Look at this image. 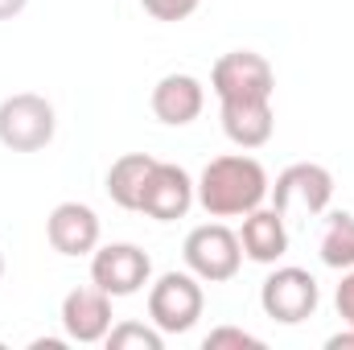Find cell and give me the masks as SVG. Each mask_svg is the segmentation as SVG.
I'll list each match as a JSON object with an SVG mask.
<instances>
[{"label":"cell","instance_id":"30bf717a","mask_svg":"<svg viewBox=\"0 0 354 350\" xmlns=\"http://www.w3.org/2000/svg\"><path fill=\"white\" fill-rule=\"evenodd\" d=\"M62 330L71 342H103L107 330H111V297L99 288V284H83V288H71L62 297Z\"/></svg>","mask_w":354,"mask_h":350},{"label":"cell","instance_id":"7402d4cb","mask_svg":"<svg viewBox=\"0 0 354 350\" xmlns=\"http://www.w3.org/2000/svg\"><path fill=\"white\" fill-rule=\"evenodd\" d=\"M25 4H29V0H0V21L21 17V12H25Z\"/></svg>","mask_w":354,"mask_h":350},{"label":"cell","instance_id":"5bb4252c","mask_svg":"<svg viewBox=\"0 0 354 350\" xmlns=\"http://www.w3.org/2000/svg\"><path fill=\"white\" fill-rule=\"evenodd\" d=\"M218 107H223V132L235 149L252 153L272 140V128H276L272 99H243V103H218Z\"/></svg>","mask_w":354,"mask_h":350},{"label":"cell","instance_id":"8fae6325","mask_svg":"<svg viewBox=\"0 0 354 350\" xmlns=\"http://www.w3.org/2000/svg\"><path fill=\"white\" fill-rule=\"evenodd\" d=\"M46 239L58 256H91L99 248V214L87 202H58L46 219Z\"/></svg>","mask_w":354,"mask_h":350},{"label":"cell","instance_id":"3957f363","mask_svg":"<svg viewBox=\"0 0 354 350\" xmlns=\"http://www.w3.org/2000/svg\"><path fill=\"white\" fill-rule=\"evenodd\" d=\"M202 309H206V293L189 268L185 272H161L149 284V322L161 334H189L198 326Z\"/></svg>","mask_w":354,"mask_h":350},{"label":"cell","instance_id":"603a6c76","mask_svg":"<svg viewBox=\"0 0 354 350\" xmlns=\"http://www.w3.org/2000/svg\"><path fill=\"white\" fill-rule=\"evenodd\" d=\"M0 280H4V252H0Z\"/></svg>","mask_w":354,"mask_h":350},{"label":"cell","instance_id":"ffe728a7","mask_svg":"<svg viewBox=\"0 0 354 350\" xmlns=\"http://www.w3.org/2000/svg\"><path fill=\"white\" fill-rule=\"evenodd\" d=\"M334 305H338V317L346 326H354V268H346V276H342V284L334 293Z\"/></svg>","mask_w":354,"mask_h":350},{"label":"cell","instance_id":"9c48e42d","mask_svg":"<svg viewBox=\"0 0 354 350\" xmlns=\"http://www.w3.org/2000/svg\"><path fill=\"white\" fill-rule=\"evenodd\" d=\"M198 202V190H194V177L185 174L174 161H157L149 177H145V190H140V214L157 219V223H177L189 214V206Z\"/></svg>","mask_w":354,"mask_h":350},{"label":"cell","instance_id":"ba28073f","mask_svg":"<svg viewBox=\"0 0 354 350\" xmlns=\"http://www.w3.org/2000/svg\"><path fill=\"white\" fill-rule=\"evenodd\" d=\"M153 280V260L136 243H103L91 252V284L107 297H136Z\"/></svg>","mask_w":354,"mask_h":350},{"label":"cell","instance_id":"4fadbf2b","mask_svg":"<svg viewBox=\"0 0 354 350\" xmlns=\"http://www.w3.org/2000/svg\"><path fill=\"white\" fill-rule=\"evenodd\" d=\"M239 243H243V256H248V260L276 264L288 252V219H284L276 206H256L252 214H243Z\"/></svg>","mask_w":354,"mask_h":350},{"label":"cell","instance_id":"9a60e30c","mask_svg":"<svg viewBox=\"0 0 354 350\" xmlns=\"http://www.w3.org/2000/svg\"><path fill=\"white\" fill-rule=\"evenodd\" d=\"M153 165H157V157H149V153H124V157H115L111 169H107V198L120 210H136L145 177H149Z\"/></svg>","mask_w":354,"mask_h":350},{"label":"cell","instance_id":"2e32d148","mask_svg":"<svg viewBox=\"0 0 354 350\" xmlns=\"http://www.w3.org/2000/svg\"><path fill=\"white\" fill-rule=\"evenodd\" d=\"M322 264L334 268V272L354 268V214L351 210L330 214V223L322 231Z\"/></svg>","mask_w":354,"mask_h":350},{"label":"cell","instance_id":"8992f818","mask_svg":"<svg viewBox=\"0 0 354 350\" xmlns=\"http://www.w3.org/2000/svg\"><path fill=\"white\" fill-rule=\"evenodd\" d=\"M272 206L288 219V214H326L330 198H334V174L317 161H297L288 169L276 174V185L268 190Z\"/></svg>","mask_w":354,"mask_h":350},{"label":"cell","instance_id":"6da1fadb","mask_svg":"<svg viewBox=\"0 0 354 350\" xmlns=\"http://www.w3.org/2000/svg\"><path fill=\"white\" fill-rule=\"evenodd\" d=\"M194 190H198V206L210 219H243L256 206H264L272 181H268V169L256 157L223 153V157L206 161V169L194 181Z\"/></svg>","mask_w":354,"mask_h":350},{"label":"cell","instance_id":"7a4b0ae2","mask_svg":"<svg viewBox=\"0 0 354 350\" xmlns=\"http://www.w3.org/2000/svg\"><path fill=\"white\" fill-rule=\"evenodd\" d=\"M58 132V111L37 91H17L0 99V145L12 153H41Z\"/></svg>","mask_w":354,"mask_h":350},{"label":"cell","instance_id":"e0dca14e","mask_svg":"<svg viewBox=\"0 0 354 350\" xmlns=\"http://www.w3.org/2000/svg\"><path fill=\"white\" fill-rule=\"evenodd\" d=\"M111 350H161L165 347V334L149 322H120V326H111L107 330V338H103Z\"/></svg>","mask_w":354,"mask_h":350},{"label":"cell","instance_id":"44dd1931","mask_svg":"<svg viewBox=\"0 0 354 350\" xmlns=\"http://www.w3.org/2000/svg\"><path fill=\"white\" fill-rule=\"evenodd\" d=\"M326 347H330V350H354V326H346L342 334H334Z\"/></svg>","mask_w":354,"mask_h":350},{"label":"cell","instance_id":"5b68a950","mask_svg":"<svg viewBox=\"0 0 354 350\" xmlns=\"http://www.w3.org/2000/svg\"><path fill=\"white\" fill-rule=\"evenodd\" d=\"M317 305H322V288H317L313 272H305L297 264L272 268L268 280L260 284V309L280 326H301L305 317L317 313Z\"/></svg>","mask_w":354,"mask_h":350},{"label":"cell","instance_id":"7c38bea8","mask_svg":"<svg viewBox=\"0 0 354 350\" xmlns=\"http://www.w3.org/2000/svg\"><path fill=\"white\" fill-rule=\"evenodd\" d=\"M149 103H153V116H157L161 124L185 128V124H194V120L202 116V107H206V87H202V79H194V75H185V71H174V75L157 79Z\"/></svg>","mask_w":354,"mask_h":350},{"label":"cell","instance_id":"ac0fdd59","mask_svg":"<svg viewBox=\"0 0 354 350\" xmlns=\"http://www.w3.org/2000/svg\"><path fill=\"white\" fill-rule=\"evenodd\" d=\"M206 350H223V347H235V350H264V338H256V334H248V330H239V326H218V330H210L206 334Z\"/></svg>","mask_w":354,"mask_h":350},{"label":"cell","instance_id":"52a82bcc","mask_svg":"<svg viewBox=\"0 0 354 350\" xmlns=\"http://www.w3.org/2000/svg\"><path fill=\"white\" fill-rule=\"evenodd\" d=\"M210 87L218 103H243V99H272L276 91V71L264 54L256 50H231L214 62Z\"/></svg>","mask_w":354,"mask_h":350},{"label":"cell","instance_id":"277c9868","mask_svg":"<svg viewBox=\"0 0 354 350\" xmlns=\"http://www.w3.org/2000/svg\"><path fill=\"white\" fill-rule=\"evenodd\" d=\"M181 256H185V268L202 284H223V280H235V272L243 268V243H239V235L231 227L202 223V227H194L185 235Z\"/></svg>","mask_w":354,"mask_h":350},{"label":"cell","instance_id":"d6986e66","mask_svg":"<svg viewBox=\"0 0 354 350\" xmlns=\"http://www.w3.org/2000/svg\"><path fill=\"white\" fill-rule=\"evenodd\" d=\"M202 0H140V8L153 17V21H185V17H194V8H198Z\"/></svg>","mask_w":354,"mask_h":350}]
</instances>
